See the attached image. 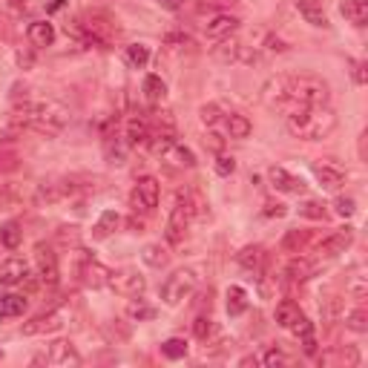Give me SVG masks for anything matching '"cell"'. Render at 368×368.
Returning a JSON list of instances; mask_svg holds the SVG:
<instances>
[{
  "label": "cell",
  "instance_id": "obj_58",
  "mask_svg": "<svg viewBox=\"0 0 368 368\" xmlns=\"http://www.w3.org/2000/svg\"><path fill=\"white\" fill-rule=\"evenodd\" d=\"M3 357H6V354H3V348H0V362H3Z\"/></svg>",
  "mask_w": 368,
  "mask_h": 368
},
{
  "label": "cell",
  "instance_id": "obj_15",
  "mask_svg": "<svg viewBox=\"0 0 368 368\" xmlns=\"http://www.w3.org/2000/svg\"><path fill=\"white\" fill-rule=\"evenodd\" d=\"M267 179H271V184H274L279 193H293V196H300V193L308 190V184H305L300 176L288 173L285 167H271V170H267Z\"/></svg>",
  "mask_w": 368,
  "mask_h": 368
},
{
  "label": "cell",
  "instance_id": "obj_57",
  "mask_svg": "<svg viewBox=\"0 0 368 368\" xmlns=\"http://www.w3.org/2000/svg\"><path fill=\"white\" fill-rule=\"evenodd\" d=\"M12 3H15L17 9H20V6H27V0H12Z\"/></svg>",
  "mask_w": 368,
  "mask_h": 368
},
{
  "label": "cell",
  "instance_id": "obj_3",
  "mask_svg": "<svg viewBox=\"0 0 368 368\" xmlns=\"http://www.w3.org/2000/svg\"><path fill=\"white\" fill-rule=\"evenodd\" d=\"M288 95L297 107H323L331 101V87L316 75H285Z\"/></svg>",
  "mask_w": 368,
  "mask_h": 368
},
{
  "label": "cell",
  "instance_id": "obj_52",
  "mask_svg": "<svg viewBox=\"0 0 368 368\" xmlns=\"http://www.w3.org/2000/svg\"><path fill=\"white\" fill-rule=\"evenodd\" d=\"M348 290H351V297H354L357 302H362V300H365V282H362V277H357V279L351 282Z\"/></svg>",
  "mask_w": 368,
  "mask_h": 368
},
{
  "label": "cell",
  "instance_id": "obj_41",
  "mask_svg": "<svg viewBox=\"0 0 368 368\" xmlns=\"http://www.w3.org/2000/svg\"><path fill=\"white\" fill-rule=\"evenodd\" d=\"M262 365H267V368H277V365H290V357L279 348V346H271L265 354H262V360H259Z\"/></svg>",
  "mask_w": 368,
  "mask_h": 368
},
{
  "label": "cell",
  "instance_id": "obj_1",
  "mask_svg": "<svg viewBox=\"0 0 368 368\" xmlns=\"http://www.w3.org/2000/svg\"><path fill=\"white\" fill-rule=\"evenodd\" d=\"M12 124L23 130H35L41 135H58L69 124V110L58 101H35V98H23L15 101Z\"/></svg>",
  "mask_w": 368,
  "mask_h": 368
},
{
  "label": "cell",
  "instance_id": "obj_22",
  "mask_svg": "<svg viewBox=\"0 0 368 368\" xmlns=\"http://www.w3.org/2000/svg\"><path fill=\"white\" fill-rule=\"evenodd\" d=\"M242 43L230 35V38H222V41H216V46H213V58L219 61V64H233V61H242Z\"/></svg>",
  "mask_w": 368,
  "mask_h": 368
},
{
  "label": "cell",
  "instance_id": "obj_47",
  "mask_svg": "<svg viewBox=\"0 0 368 368\" xmlns=\"http://www.w3.org/2000/svg\"><path fill=\"white\" fill-rule=\"evenodd\" d=\"M348 66H351V78L357 87H365L368 84V72H365V61H357V58H348Z\"/></svg>",
  "mask_w": 368,
  "mask_h": 368
},
{
  "label": "cell",
  "instance_id": "obj_8",
  "mask_svg": "<svg viewBox=\"0 0 368 368\" xmlns=\"http://www.w3.org/2000/svg\"><path fill=\"white\" fill-rule=\"evenodd\" d=\"M262 101L271 107V110H282L285 115H288L290 110H297V104H293L290 95H288V81H285V75H274L271 81L262 87Z\"/></svg>",
  "mask_w": 368,
  "mask_h": 368
},
{
  "label": "cell",
  "instance_id": "obj_39",
  "mask_svg": "<svg viewBox=\"0 0 368 368\" xmlns=\"http://www.w3.org/2000/svg\"><path fill=\"white\" fill-rule=\"evenodd\" d=\"M346 328H351V331H357V334H365V331H368V314H365L362 305L346 314Z\"/></svg>",
  "mask_w": 368,
  "mask_h": 368
},
{
  "label": "cell",
  "instance_id": "obj_20",
  "mask_svg": "<svg viewBox=\"0 0 368 368\" xmlns=\"http://www.w3.org/2000/svg\"><path fill=\"white\" fill-rule=\"evenodd\" d=\"M27 38L35 49H46L55 43V27L49 20H32L29 29H27Z\"/></svg>",
  "mask_w": 368,
  "mask_h": 368
},
{
  "label": "cell",
  "instance_id": "obj_17",
  "mask_svg": "<svg viewBox=\"0 0 368 368\" xmlns=\"http://www.w3.org/2000/svg\"><path fill=\"white\" fill-rule=\"evenodd\" d=\"M27 279H29V265L23 259L12 256V259H6L3 265H0V285L15 288V285H23Z\"/></svg>",
  "mask_w": 368,
  "mask_h": 368
},
{
  "label": "cell",
  "instance_id": "obj_16",
  "mask_svg": "<svg viewBox=\"0 0 368 368\" xmlns=\"http://www.w3.org/2000/svg\"><path fill=\"white\" fill-rule=\"evenodd\" d=\"M64 325V316L58 314V311H49V314H43V316H35V320H29V323H23V337H41V334H52V331H58Z\"/></svg>",
  "mask_w": 368,
  "mask_h": 368
},
{
  "label": "cell",
  "instance_id": "obj_49",
  "mask_svg": "<svg viewBox=\"0 0 368 368\" xmlns=\"http://www.w3.org/2000/svg\"><path fill=\"white\" fill-rule=\"evenodd\" d=\"M205 147H210L213 153H222V150H225V138L219 135V133H207V135H205Z\"/></svg>",
  "mask_w": 368,
  "mask_h": 368
},
{
  "label": "cell",
  "instance_id": "obj_37",
  "mask_svg": "<svg viewBox=\"0 0 368 368\" xmlns=\"http://www.w3.org/2000/svg\"><path fill=\"white\" fill-rule=\"evenodd\" d=\"M20 242H23V228L17 222H6L0 228V244H3L6 251H17Z\"/></svg>",
  "mask_w": 368,
  "mask_h": 368
},
{
  "label": "cell",
  "instance_id": "obj_31",
  "mask_svg": "<svg viewBox=\"0 0 368 368\" xmlns=\"http://www.w3.org/2000/svg\"><path fill=\"white\" fill-rule=\"evenodd\" d=\"M133 150V147L124 141V138H115V135H110L107 141H104V156H107V161L110 164H124L127 161V153Z\"/></svg>",
  "mask_w": 368,
  "mask_h": 368
},
{
  "label": "cell",
  "instance_id": "obj_2",
  "mask_svg": "<svg viewBox=\"0 0 368 368\" xmlns=\"http://www.w3.org/2000/svg\"><path fill=\"white\" fill-rule=\"evenodd\" d=\"M337 112L323 104V107H297L285 115V130L300 138V141H323L337 130Z\"/></svg>",
  "mask_w": 368,
  "mask_h": 368
},
{
  "label": "cell",
  "instance_id": "obj_34",
  "mask_svg": "<svg viewBox=\"0 0 368 368\" xmlns=\"http://www.w3.org/2000/svg\"><path fill=\"white\" fill-rule=\"evenodd\" d=\"M251 300H248V290H244L242 285H230L228 288V314L230 316H242L244 311H248Z\"/></svg>",
  "mask_w": 368,
  "mask_h": 368
},
{
  "label": "cell",
  "instance_id": "obj_33",
  "mask_svg": "<svg viewBox=\"0 0 368 368\" xmlns=\"http://www.w3.org/2000/svg\"><path fill=\"white\" fill-rule=\"evenodd\" d=\"M141 92H144V98L150 104H161L167 98V84H164L161 75H147L144 84H141Z\"/></svg>",
  "mask_w": 368,
  "mask_h": 368
},
{
  "label": "cell",
  "instance_id": "obj_32",
  "mask_svg": "<svg viewBox=\"0 0 368 368\" xmlns=\"http://www.w3.org/2000/svg\"><path fill=\"white\" fill-rule=\"evenodd\" d=\"M225 127H228V135L230 138H248L251 133H253V124H251V118L248 115H242V112H230L228 118H225Z\"/></svg>",
  "mask_w": 368,
  "mask_h": 368
},
{
  "label": "cell",
  "instance_id": "obj_54",
  "mask_svg": "<svg viewBox=\"0 0 368 368\" xmlns=\"http://www.w3.org/2000/svg\"><path fill=\"white\" fill-rule=\"evenodd\" d=\"M156 3H159L161 9H167V12H176V9H182V0H156Z\"/></svg>",
  "mask_w": 368,
  "mask_h": 368
},
{
  "label": "cell",
  "instance_id": "obj_36",
  "mask_svg": "<svg viewBox=\"0 0 368 368\" xmlns=\"http://www.w3.org/2000/svg\"><path fill=\"white\" fill-rule=\"evenodd\" d=\"M124 61L127 66L133 69H144L147 64H150V46H144V43H130L124 49Z\"/></svg>",
  "mask_w": 368,
  "mask_h": 368
},
{
  "label": "cell",
  "instance_id": "obj_9",
  "mask_svg": "<svg viewBox=\"0 0 368 368\" xmlns=\"http://www.w3.org/2000/svg\"><path fill=\"white\" fill-rule=\"evenodd\" d=\"M107 288H112V290L118 293V297L133 300V297H141V293L147 290V279H144L138 271H133V267H127V271L112 274Z\"/></svg>",
  "mask_w": 368,
  "mask_h": 368
},
{
  "label": "cell",
  "instance_id": "obj_26",
  "mask_svg": "<svg viewBox=\"0 0 368 368\" xmlns=\"http://www.w3.org/2000/svg\"><path fill=\"white\" fill-rule=\"evenodd\" d=\"M300 316H302V311H300V305L293 302V300H282V302H277L274 320H277V325H279V328H288V331H290V325L297 323Z\"/></svg>",
  "mask_w": 368,
  "mask_h": 368
},
{
  "label": "cell",
  "instance_id": "obj_24",
  "mask_svg": "<svg viewBox=\"0 0 368 368\" xmlns=\"http://www.w3.org/2000/svg\"><path fill=\"white\" fill-rule=\"evenodd\" d=\"M161 159H164L167 164H173V167H182V170H184V167H187V170H193V167H196V153L190 150V147L179 144V141H176L173 147H170V150H167Z\"/></svg>",
  "mask_w": 368,
  "mask_h": 368
},
{
  "label": "cell",
  "instance_id": "obj_30",
  "mask_svg": "<svg viewBox=\"0 0 368 368\" xmlns=\"http://www.w3.org/2000/svg\"><path fill=\"white\" fill-rule=\"evenodd\" d=\"M147 138H150V124H147L144 118L133 115V118L127 121V135H124V141H127L130 147H141V144H147Z\"/></svg>",
  "mask_w": 368,
  "mask_h": 368
},
{
  "label": "cell",
  "instance_id": "obj_40",
  "mask_svg": "<svg viewBox=\"0 0 368 368\" xmlns=\"http://www.w3.org/2000/svg\"><path fill=\"white\" fill-rule=\"evenodd\" d=\"M300 216H305V219H316V222H325V219H328V210H325L323 202L308 199V202L300 205Z\"/></svg>",
  "mask_w": 368,
  "mask_h": 368
},
{
  "label": "cell",
  "instance_id": "obj_7",
  "mask_svg": "<svg viewBox=\"0 0 368 368\" xmlns=\"http://www.w3.org/2000/svg\"><path fill=\"white\" fill-rule=\"evenodd\" d=\"M35 265H38V277H41V282H43V285L55 288V285L61 282L58 256H55V251L49 248V244H43V242H38V244H35Z\"/></svg>",
  "mask_w": 368,
  "mask_h": 368
},
{
  "label": "cell",
  "instance_id": "obj_6",
  "mask_svg": "<svg viewBox=\"0 0 368 368\" xmlns=\"http://www.w3.org/2000/svg\"><path fill=\"white\" fill-rule=\"evenodd\" d=\"M159 199H161V184L156 176H141L130 193V207L133 213L138 216H150L156 207H159Z\"/></svg>",
  "mask_w": 368,
  "mask_h": 368
},
{
  "label": "cell",
  "instance_id": "obj_48",
  "mask_svg": "<svg viewBox=\"0 0 368 368\" xmlns=\"http://www.w3.org/2000/svg\"><path fill=\"white\" fill-rule=\"evenodd\" d=\"M262 216L265 219H285L288 216V205H282V202H265Z\"/></svg>",
  "mask_w": 368,
  "mask_h": 368
},
{
  "label": "cell",
  "instance_id": "obj_55",
  "mask_svg": "<svg viewBox=\"0 0 368 368\" xmlns=\"http://www.w3.org/2000/svg\"><path fill=\"white\" fill-rule=\"evenodd\" d=\"M130 228H133V233H144V222H141V219H130Z\"/></svg>",
  "mask_w": 368,
  "mask_h": 368
},
{
  "label": "cell",
  "instance_id": "obj_5",
  "mask_svg": "<svg viewBox=\"0 0 368 368\" xmlns=\"http://www.w3.org/2000/svg\"><path fill=\"white\" fill-rule=\"evenodd\" d=\"M190 222H193V199H190V193H179V196H176L173 210H170L167 228H164V239H167V244H182L184 236H187Z\"/></svg>",
  "mask_w": 368,
  "mask_h": 368
},
{
  "label": "cell",
  "instance_id": "obj_28",
  "mask_svg": "<svg viewBox=\"0 0 368 368\" xmlns=\"http://www.w3.org/2000/svg\"><path fill=\"white\" fill-rule=\"evenodd\" d=\"M27 311V300L17 293H0V320H15Z\"/></svg>",
  "mask_w": 368,
  "mask_h": 368
},
{
  "label": "cell",
  "instance_id": "obj_18",
  "mask_svg": "<svg viewBox=\"0 0 368 368\" xmlns=\"http://www.w3.org/2000/svg\"><path fill=\"white\" fill-rule=\"evenodd\" d=\"M316 271H320V259H308V256L290 259L288 267H285V274H288L290 282H308Z\"/></svg>",
  "mask_w": 368,
  "mask_h": 368
},
{
  "label": "cell",
  "instance_id": "obj_14",
  "mask_svg": "<svg viewBox=\"0 0 368 368\" xmlns=\"http://www.w3.org/2000/svg\"><path fill=\"white\" fill-rule=\"evenodd\" d=\"M46 362L49 365H61V368L81 365V354H78V348L72 346L69 339H55L52 346H49V351H46Z\"/></svg>",
  "mask_w": 368,
  "mask_h": 368
},
{
  "label": "cell",
  "instance_id": "obj_38",
  "mask_svg": "<svg viewBox=\"0 0 368 368\" xmlns=\"http://www.w3.org/2000/svg\"><path fill=\"white\" fill-rule=\"evenodd\" d=\"M187 339H182V337H170V339H164L161 342V354L167 357V360H184L187 357Z\"/></svg>",
  "mask_w": 368,
  "mask_h": 368
},
{
  "label": "cell",
  "instance_id": "obj_10",
  "mask_svg": "<svg viewBox=\"0 0 368 368\" xmlns=\"http://www.w3.org/2000/svg\"><path fill=\"white\" fill-rule=\"evenodd\" d=\"M78 277H81V282L87 285V288H92V290H101V288H107L110 285V277H112V271L107 265H101L98 259H92V256H84V262H81V267H78Z\"/></svg>",
  "mask_w": 368,
  "mask_h": 368
},
{
  "label": "cell",
  "instance_id": "obj_44",
  "mask_svg": "<svg viewBox=\"0 0 368 368\" xmlns=\"http://www.w3.org/2000/svg\"><path fill=\"white\" fill-rule=\"evenodd\" d=\"M334 213L339 219H351L357 213V202L351 199V196H337V199H334Z\"/></svg>",
  "mask_w": 368,
  "mask_h": 368
},
{
  "label": "cell",
  "instance_id": "obj_4",
  "mask_svg": "<svg viewBox=\"0 0 368 368\" xmlns=\"http://www.w3.org/2000/svg\"><path fill=\"white\" fill-rule=\"evenodd\" d=\"M196 285H199V277H196V271H190V267H182V271H173L164 285H161V302L170 305V308H179L184 300L193 297Z\"/></svg>",
  "mask_w": 368,
  "mask_h": 368
},
{
  "label": "cell",
  "instance_id": "obj_43",
  "mask_svg": "<svg viewBox=\"0 0 368 368\" xmlns=\"http://www.w3.org/2000/svg\"><path fill=\"white\" fill-rule=\"evenodd\" d=\"M193 334H196V339L207 342V339L216 334V325H213L210 316H196V323H193Z\"/></svg>",
  "mask_w": 368,
  "mask_h": 368
},
{
  "label": "cell",
  "instance_id": "obj_35",
  "mask_svg": "<svg viewBox=\"0 0 368 368\" xmlns=\"http://www.w3.org/2000/svg\"><path fill=\"white\" fill-rule=\"evenodd\" d=\"M127 316H130L133 323H150V320H156V308L147 302V300L133 297V300L127 302Z\"/></svg>",
  "mask_w": 368,
  "mask_h": 368
},
{
  "label": "cell",
  "instance_id": "obj_13",
  "mask_svg": "<svg viewBox=\"0 0 368 368\" xmlns=\"http://www.w3.org/2000/svg\"><path fill=\"white\" fill-rule=\"evenodd\" d=\"M72 190H75V187H72V182H55V179H49V182H41L38 184L35 202L38 205H58V202L66 199Z\"/></svg>",
  "mask_w": 368,
  "mask_h": 368
},
{
  "label": "cell",
  "instance_id": "obj_23",
  "mask_svg": "<svg viewBox=\"0 0 368 368\" xmlns=\"http://www.w3.org/2000/svg\"><path fill=\"white\" fill-rule=\"evenodd\" d=\"M339 12L348 23H354V27H365L368 23V0H342Z\"/></svg>",
  "mask_w": 368,
  "mask_h": 368
},
{
  "label": "cell",
  "instance_id": "obj_11",
  "mask_svg": "<svg viewBox=\"0 0 368 368\" xmlns=\"http://www.w3.org/2000/svg\"><path fill=\"white\" fill-rule=\"evenodd\" d=\"M351 244H354V228H342L316 244V253H320V259H334L339 253H346Z\"/></svg>",
  "mask_w": 368,
  "mask_h": 368
},
{
  "label": "cell",
  "instance_id": "obj_50",
  "mask_svg": "<svg viewBox=\"0 0 368 368\" xmlns=\"http://www.w3.org/2000/svg\"><path fill=\"white\" fill-rule=\"evenodd\" d=\"M58 239L64 244H72V248H75V244H78V228H61L58 230Z\"/></svg>",
  "mask_w": 368,
  "mask_h": 368
},
{
  "label": "cell",
  "instance_id": "obj_27",
  "mask_svg": "<svg viewBox=\"0 0 368 368\" xmlns=\"http://www.w3.org/2000/svg\"><path fill=\"white\" fill-rule=\"evenodd\" d=\"M236 262L244 267V271H251V274H259V267L265 262V251L259 248V244H248V248H242L236 253Z\"/></svg>",
  "mask_w": 368,
  "mask_h": 368
},
{
  "label": "cell",
  "instance_id": "obj_51",
  "mask_svg": "<svg viewBox=\"0 0 368 368\" xmlns=\"http://www.w3.org/2000/svg\"><path fill=\"white\" fill-rule=\"evenodd\" d=\"M267 52H288V43L277 35H267Z\"/></svg>",
  "mask_w": 368,
  "mask_h": 368
},
{
  "label": "cell",
  "instance_id": "obj_12",
  "mask_svg": "<svg viewBox=\"0 0 368 368\" xmlns=\"http://www.w3.org/2000/svg\"><path fill=\"white\" fill-rule=\"evenodd\" d=\"M311 173H314L316 182H320L323 190H339L342 184H346V170L337 167V164H328V161H314Z\"/></svg>",
  "mask_w": 368,
  "mask_h": 368
},
{
  "label": "cell",
  "instance_id": "obj_21",
  "mask_svg": "<svg viewBox=\"0 0 368 368\" xmlns=\"http://www.w3.org/2000/svg\"><path fill=\"white\" fill-rule=\"evenodd\" d=\"M297 9H300V15L311 23V27H316V29H328V27H331V23H328V15H325V9H323L320 0H297Z\"/></svg>",
  "mask_w": 368,
  "mask_h": 368
},
{
  "label": "cell",
  "instance_id": "obj_25",
  "mask_svg": "<svg viewBox=\"0 0 368 368\" xmlns=\"http://www.w3.org/2000/svg\"><path fill=\"white\" fill-rule=\"evenodd\" d=\"M118 225H121V216H118V210H104L101 216H98V222H95V228H92V239H107V236H112L115 230H118Z\"/></svg>",
  "mask_w": 368,
  "mask_h": 368
},
{
  "label": "cell",
  "instance_id": "obj_29",
  "mask_svg": "<svg viewBox=\"0 0 368 368\" xmlns=\"http://www.w3.org/2000/svg\"><path fill=\"white\" fill-rule=\"evenodd\" d=\"M141 259H144V265H150V267H156V271H161V267H167V262H170V253H167V248H164L161 242H150V244H144Z\"/></svg>",
  "mask_w": 368,
  "mask_h": 368
},
{
  "label": "cell",
  "instance_id": "obj_53",
  "mask_svg": "<svg viewBox=\"0 0 368 368\" xmlns=\"http://www.w3.org/2000/svg\"><path fill=\"white\" fill-rule=\"evenodd\" d=\"M167 46L182 49V46H193V41H190L187 35H167Z\"/></svg>",
  "mask_w": 368,
  "mask_h": 368
},
{
  "label": "cell",
  "instance_id": "obj_19",
  "mask_svg": "<svg viewBox=\"0 0 368 368\" xmlns=\"http://www.w3.org/2000/svg\"><path fill=\"white\" fill-rule=\"evenodd\" d=\"M236 29H239V17L236 15H216V17L207 20V27H205V32H207L210 41L230 38Z\"/></svg>",
  "mask_w": 368,
  "mask_h": 368
},
{
  "label": "cell",
  "instance_id": "obj_56",
  "mask_svg": "<svg viewBox=\"0 0 368 368\" xmlns=\"http://www.w3.org/2000/svg\"><path fill=\"white\" fill-rule=\"evenodd\" d=\"M242 365H259V360H256V357H244Z\"/></svg>",
  "mask_w": 368,
  "mask_h": 368
},
{
  "label": "cell",
  "instance_id": "obj_42",
  "mask_svg": "<svg viewBox=\"0 0 368 368\" xmlns=\"http://www.w3.org/2000/svg\"><path fill=\"white\" fill-rule=\"evenodd\" d=\"M213 170L222 179H230L236 173V159L233 156H225V153H216V161H213Z\"/></svg>",
  "mask_w": 368,
  "mask_h": 368
},
{
  "label": "cell",
  "instance_id": "obj_45",
  "mask_svg": "<svg viewBox=\"0 0 368 368\" xmlns=\"http://www.w3.org/2000/svg\"><path fill=\"white\" fill-rule=\"evenodd\" d=\"M308 242V236L302 233V230H288V236H285V242H282V248L288 251V253H300V248Z\"/></svg>",
  "mask_w": 368,
  "mask_h": 368
},
{
  "label": "cell",
  "instance_id": "obj_46",
  "mask_svg": "<svg viewBox=\"0 0 368 368\" xmlns=\"http://www.w3.org/2000/svg\"><path fill=\"white\" fill-rule=\"evenodd\" d=\"M199 118H202L205 127H216L219 121H222V110H219V104H205L199 110Z\"/></svg>",
  "mask_w": 368,
  "mask_h": 368
}]
</instances>
